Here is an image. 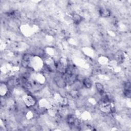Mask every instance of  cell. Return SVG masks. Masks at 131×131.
<instances>
[{
  "instance_id": "5b68a950",
  "label": "cell",
  "mask_w": 131,
  "mask_h": 131,
  "mask_svg": "<svg viewBox=\"0 0 131 131\" xmlns=\"http://www.w3.org/2000/svg\"><path fill=\"white\" fill-rule=\"evenodd\" d=\"M95 86L96 90L100 94H101L105 92L104 86L100 82H96L95 83Z\"/></svg>"
},
{
  "instance_id": "3957f363",
  "label": "cell",
  "mask_w": 131,
  "mask_h": 131,
  "mask_svg": "<svg viewBox=\"0 0 131 131\" xmlns=\"http://www.w3.org/2000/svg\"><path fill=\"white\" fill-rule=\"evenodd\" d=\"M82 83L83 86L86 89H90L93 85V81L92 79L88 77L84 78L82 81Z\"/></svg>"
},
{
  "instance_id": "277c9868",
  "label": "cell",
  "mask_w": 131,
  "mask_h": 131,
  "mask_svg": "<svg viewBox=\"0 0 131 131\" xmlns=\"http://www.w3.org/2000/svg\"><path fill=\"white\" fill-rule=\"evenodd\" d=\"M82 18L78 14H74L72 16V21L75 25H79L82 21Z\"/></svg>"
},
{
  "instance_id": "7a4b0ae2",
  "label": "cell",
  "mask_w": 131,
  "mask_h": 131,
  "mask_svg": "<svg viewBox=\"0 0 131 131\" xmlns=\"http://www.w3.org/2000/svg\"><path fill=\"white\" fill-rule=\"evenodd\" d=\"M99 15L102 17H108L111 15V11L106 8L101 7L98 10Z\"/></svg>"
},
{
  "instance_id": "6da1fadb",
  "label": "cell",
  "mask_w": 131,
  "mask_h": 131,
  "mask_svg": "<svg viewBox=\"0 0 131 131\" xmlns=\"http://www.w3.org/2000/svg\"><path fill=\"white\" fill-rule=\"evenodd\" d=\"M23 99L25 104L28 106H33L36 104L35 99L30 95H24Z\"/></svg>"
}]
</instances>
